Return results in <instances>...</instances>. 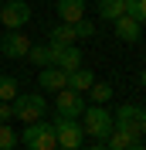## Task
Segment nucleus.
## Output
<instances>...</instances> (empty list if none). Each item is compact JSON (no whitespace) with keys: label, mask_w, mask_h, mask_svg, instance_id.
I'll use <instances>...</instances> for the list:
<instances>
[{"label":"nucleus","mask_w":146,"mask_h":150,"mask_svg":"<svg viewBox=\"0 0 146 150\" xmlns=\"http://www.w3.org/2000/svg\"><path fill=\"white\" fill-rule=\"evenodd\" d=\"M27 21H31V7L24 0H7V4L0 7V24L7 31H20Z\"/></svg>","instance_id":"0eeeda50"},{"label":"nucleus","mask_w":146,"mask_h":150,"mask_svg":"<svg viewBox=\"0 0 146 150\" xmlns=\"http://www.w3.org/2000/svg\"><path fill=\"white\" fill-rule=\"evenodd\" d=\"M48 62L65 72H75V68H82V51L75 45H58V41H48Z\"/></svg>","instance_id":"423d86ee"},{"label":"nucleus","mask_w":146,"mask_h":150,"mask_svg":"<svg viewBox=\"0 0 146 150\" xmlns=\"http://www.w3.org/2000/svg\"><path fill=\"white\" fill-rule=\"evenodd\" d=\"M92 82H95V75H92V68H75V72H68V89H75V92H88Z\"/></svg>","instance_id":"4468645a"},{"label":"nucleus","mask_w":146,"mask_h":150,"mask_svg":"<svg viewBox=\"0 0 146 150\" xmlns=\"http://www.w3.org/2000/svg\"><path fill=\"white\" fill-rule=\"evenodd\" d=\"M126 14V0H99V17L102 21H116Z\"/></svg>","instance_id":"2eb2a0df"},{"label":"nucleus","mask_w":146,"mask_h":150,"mask_svg":"<svg viewBox=\"0 0 146 150\" xmlns=\"http://www.w3.org/2000/svg\"><path fill=\"white\" fill-rule=\"evenodd\" d=\"M126 14L136 17L139 24H146V0H126Z\"/></svg>","instance_id":"412c9836"},{"label":"nucleus","mask_w":146,"mask_h":150,"mask_svg":"<svg viewBox=\"0 0 146 150\" xmlns=\"http://www.w3.org/2000/svg\"><path fill=\"white\" fill-rule=\"evenodd\" d=\"M14 116L24 123H37L41 116L48 112V99L41 92H17V99H14Z\"/></svg>","instance_id":"7ed1b4c3"},{"label":"nucleus","mask_w":146,"mask_h":150,"mask_svg":"<svg viewBox=\"0 0 146 150\" xmlns=\"http://www.w3.org/2000/svg\"><path fill=\"white\" fill-rule=\"evenodd\" d=\"M88 96H92V103H109L112 99V85L109 82H92V89H88Z\"/></svg>","instance_id":"a211bd4d"},{"label":"nucleus","mask_w":146,"mask_h":150,"mask_svg":"<svg viewBox=\"0 0 146 150\" xmlns=\"http://www.w3.org/2000/svg\"><path fill=\"white\" fill-rule=\"evenodd\" d=\"M27 62H31V65H37V68L51 65V62H48V45H31V51H27Z\"/></svg>","instance_id":"6ab92c4d"},{"label":"nucleus","mask_w":146,"mask_h":150,"mask_svg":"<svg viewBox=\"0 0 146 150\" xmlns=\"http://www.w3.org/2000/svg\"><path fill=\"white\" fill-rule=\"evenodd\" d=\"M14 120V106L10 103H0V123H10Z\"/></svg>","instance_id":"5701e85b"},{"label":"nucleus","mask_w":146,"mask_h":150,"mask_svg":"<svg viewBox=\"0 0 146 150\" xmlns=\"http://www.w3.org/2000/svg\"><path fill=\"white\" fill-rule=\"evenodd\" d=\"M112 24H116V38H119V41H126V45L139 41V21H136V17L122 14V17H116Z\"/></svg>","instance_id":"f8f14e48"},{"label":"nucleus","mask_w":146,"mask_h":150,"mask_svg":"<svg viewBox=\"0 0 146 150\" xmlns=\"http://www.w3.org/2000/svg\"><path fill=\"white\" fill-rule=\"evenodd\" d=\"M139 82H143V89H146V68H143V72H139Z\"/></svg>","instance_id":"393cba45"},{"label":"nucleus","mask_w":146,"mask_h":150,"mask_svg":"<svg viewBox=\"0 0 146 150\" xmlns=\"http://www.w3.org/2000/svg\"><path fill=\"white\" fill-rule=\"evenodd\" d=\"M17 147V133L10 130V123H0V150H14Z\"/></svg>","instance_id":"aec40b11"},{"label":"nucleus","mask_w":146,"mask_h":150,"mask_svg":"<svg viewBox=\"0 0 146 150\" xmlns=\"http://www.w3.org/2000/svg\"><path fill=\"white\" fill-rule=\"evenodd\" d=\"M82 130H85V137H92V140H99V143H105L109 140V133H112V112L105 109L102 103H95V106H85L82 109Z\"/></svg>","instance_id":"f257e3e1"},{"label":"nucleus","mask_w":146,"mask_h":150,"mask_svg":"<svg viewBox=\"0 0 146 150\" xmlns=\"http://www.w3.org/2000/svg\"><path fill=\"white\" fill-rule=\"evenodd\" d=\"M37 82H41V89H51V92H55V89H68V72L58 68V65H44Z\"/></svg>","instance_id":"9d476101"},{"label":"nucleus","mask_w":146,"mask_h":150,"mask_svg":"<svg viewBox=\"0 0 146 150\" xmlns=\"http://www.w3.org/2000/svg\"><path fill=\"white\" fill-rule=\"evenodd\" d=\"M75 34H78V41H85V38H92L95 34V24H92V21H75Z\"/></svg>","instance_id":"4be33fe9"},{"label":"nucleus","mask_w":146,"mask_h":150,"mask_svg":"<svg viewBox=\"0 0 146 150\" xmlns=\"http://www.w3.org/2000/svg\"><path fill=\"white\" fill-rule=\"evenodd\" d=\"M55 10L61 17V24H75V21L85 17V0H58Z\"/></svg>","instance_id":"9b49d317"},{"label":"nucleus","mask_w":146,"mask_h":150,"mask_svg":"<svg viewBox=\"0 0 146 150\" xmlns=\"http://www.w3.org/2000/svg\"><path fill=\"white\" fill-rule=\"evenodd\" d=\"M105 147L109 150H143V143H139V137H129V133H122V130H112L109 140H105Z\"/></svg>","instance_id":"ddd939ff"},{"label":"nucleus","mask_w":146,"mask_h":150,"mask_svg":"<svg viewBox=\"0 0 146 150\" xmlns=\"http://www.w3.org/2000/svg\"><path fill=\"white\" fill-rule=\"evenodd\" d=\"M51 126H55V140H58L61 150H78V143H82V137H85V130H82L78 120H72V116H55Z\"/></svg>","instance_id":"39448f33"},{"label":"nucleus","mask_w":146,"mask_h":150,"mask_svg":"<svg viewBox=\"0 0 146 150\" xmlns=\"http://www.w3.org/2000/svg\"><path fill=\"white\" fill-rule=\"evenodd\" d=\"M143 106H136V103H122L116 112H112V130H122V133H129V137H139L143 140Z\"/></svg>","instance_id":"f03ea898"},{"label":"nucleus","mask_w":146,"mask_h":150,"mask_svg":"<svg viewBox=\"0 0 146 150\" xmlns=\"http://www.w3.org/2000/svg\"><path fill=\"white\" fill-rule=\"evenodd\" d=\"M55 109H58V116H72V120H78L82 109H85V99H82V92H75V89H58Z\"/></svg>","instance_id":"1a4fd4ad"},{"label":"nucleus","mask_w":146,"mask_h":150,"mask_svg":"<svg viewBox=\"0 0 146 150\" xmlns=\"http://www.w3.org/2000/svg\"><path fill=\"white\" fill-rule=\"evenodd\" d=\"M20 143H27V150H55V147H58V140H55V126H51V123H44V120L27 123V126H24Z\"/></svg>","instance_id":"20e7f679"},{"label":"nucleus","mask_w":146,"mask_h":150,"mask_svg":"<svg viewBox=\"0 0 146 150\" xmlns=\"http://www.w3.org/2000/svg\"><path fill=\"white\" fill-rule=\"evenodd\" d=\"M85 150H109V147H105V143H99V140H95V143H92V147H85Z\"/></svg>","instance_id":"b1692460"},{"label":"nucleus","mask_w":146,"mask_h":150,"mask_svg":"<svg viewBox=\"0 0 146 150\" xmlns=\"http://www.w3.org/2000/svg\"><path fill=\"white\" fill-rule=\"evenodd\" d=\"M17 92H20L17 79H14V75H0V103H14Z\"/></svg>","instance_id":"dca6fc26"},{"label":"nucleus","mask_w":146,"mask_h":150,"mask_svg":"<svg viewBox=\"0 0 146 150\" xmlns=\"http://www.w3.org/2000/svg\"><path fill=\"white\" fill-rule=\"evenodd\" d=\"M51 41H58V45H75V41H78L75 24H58V28H51Z\"/></svg>","instance_id":"f3484780"},{"label":"nucleus","mask_w":146,"mask_h":150,"mask_svg":"<svg viewBox=\"0 0 146 150\" xmlns=\"http://www.w3.org/2000/svg\"><path fill=\"white\" fill-rule=\"evenodd\" d=\"M143 137H146V112H143Z\"/></svg>","instance_id":"a878e982"},{"label":"nucleus","mask_w":146,"mask_h":150,"mask_svg":"<svg viewBox=\"0 0 146 150\" xmlns=\"http://www.w3.org/2000/svg\"><path fill=\"white\" fill-rule=\"evenodd\" d=\"M31 51V38L27 34H20V31H10V34H0V55L4 58H27Z\"/></svg>","instance_id":"6e6552de"}]
</instances>
